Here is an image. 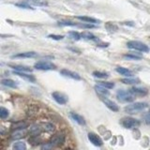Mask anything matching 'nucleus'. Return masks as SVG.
<instances>
[{
	"instance_id": "0eeeda50",
	"label": "nucleus",
	"mask_w": 150,
	"mask_h": 150,
	"mask_svg": "<svg viewBox=\"0 0 150 150\" xmlns=\"http://www.w3.org/2000/svg\"><path fill=\"white\" fill-rule=\"evenodd\" d=\"M87 137H88V140L90 141V143H92L94 145H96V147H101V145L103 144V142H102L101 138L96 133L90 132L88 133Z\"/></svg>"
},
{
	"instance_id": "f3484780",
	"label": "nucleus",
	"mask_w": 150,
	"mask_h": 150,
	"mask_svg": "<svg viewBox=\"0 0 150 150\" xmlns=\"http://www.w3.org/2000/svg\"><path fill=\"white\" fill-rule=\"evenodd\" d=\"M14 74H15V75H18V76L22 77V78H23L25 80L28 81V82H30V83H35V82H36V78H35V77L33 76V75L26 74V73H25V72H16V70L14 72Z\"/></svg>"
},
{
	"instance_id": "cd10ccee",
	"label": "nucleus",
	"mask_w": 150,
	"mask_h": 150,
	"mask_svg": "<svg viewBox=\"0 0 150 150\" xmlns=\"http://www.w3.org/2000/svg\"><path fill=\"white\" fill-rule=\"evenodd\" d=\"M93 76L96 78H100V79H107L109 77V75L106 72H94Z\"/></svg>"
},
{
	"instance_id": "2f4dec72",
	"label": "nucleus",
	"mask_w": 150,
	"mask_h": 150,
	"mask_svg": "<svg viewBox=\"0 0 150 150\" xmlns=\"http://www.w3.org/2000/svg\"><path fill=\"white\" fill-rule=\"evenodd\" d=\"M105 27L106 28H107V30H109V31H116L117 30V26L114 25V23H107L105 25Z\"/></svg>"
},
{
	"instance_id": "a211bd4d",
	"label": "nucleus",
	"mask_w": 150,
	"mask_h": 150,
	"mask_svg": "<svg viewBox=\"0 0 150 150\" xmlns=\"http://www.w3.org/2000/svg\"><path fill=\"white\" fill-rule=\"evenodd\" d=\"M116 72H118L120 75H124V76H126V77H131L133 75L131 70H129L126 68H123V67H117V68L116 69Z\"/></svg>"
},
{
	"instance_id": "4468645a",
	"label": "nucleus",
	"mask_w": 150,
	"mask_h": 150,
	"mask_svg": "<svg viewBox=\"0 0 150 150\" xmlns=\"http://www.w3.org/2000/svg\"><path fill=\"white\" fill-rule=\"evenodd\" d=\"M39 124L41 125L43 131H45L47 133H53L56 131V126L52 123H50V122H41V123Z\"/></svg>"
},
{
	"instance_id": "ddd939ff",
	"label": "nucleus",
	"mask_w": 150,
	"mask_h": 150,
	"mask_svg": "<svg viewBox=\"0 0 150 150\" xmlns=\"http://www.w3.org/2000/svg\"><path fill=\"white\" fill-rule=\"evenodd\" d=\"M42 131H43V129H42V127L41 124L32 125L29 129V133L31 134V136H39Z\"/></svg>"
},
{
	"instance_id": "f704fd0d",
	"label": "nucleus",
	"mask_w": 150,
	"mask_h": 150,
	"mask_svg": "<svg viewBox=\"0 0 150 150\" xmlns=\"http://www.w3.org/2000/svg\"><path fill=\"white\" fill-rule=\"evenodd\" d=\"M49 39H54V41H61V39H64V36H62V35H54V34H51L48 36Z\"/></svg>"
},
{
	"instance_id": "f03ea898",
	"label": "nucleus",
	"mask_w": 150,
	"mask_h": 150,
	"mask_svg": "<svg viewBox=\"0 0 150 150\" xmlns=\"http://www.w3.org/2000/svg\"><path fill=\"white\" fill-rule=\"evenodd\" d=\"M127 46H128V48H129V49L136 50V51H139V52H143V53H148L150 51L149 47L147 44H144V43L141 42V41H128Z\"/></svg>"
},
{
	"instance_id": "20e7f679",
	"label": "nucleus",
	"mask_w": 150,
	"mask_h": 150,
	"mask_svg": "<svg viewBox=\"0 0 150 150\" xmlns=\"http://www.w3.org/2000/svg\"><path fill=\"white\" fill-rule=\"evenodd\" d=\"M133 95L129 91H126V90H118L116 92V98L118 100H120L122 102H132L134 100Z\"/></svg>"
},
{
	"instance_id": "a878e982",
	"label": "nucleus",
	"mask_w": 150,
	"mask_h": 150,
	"mask_svg": "<svg viewBox=\"0 0 150 150\" xmlns=\"http://www.w3.org/2000/svg\"><path fill=\"white\" fill-rule=\"evenodd\" d=\"M13 149L14 150H25L26 145L23 142H16L13 144Z\"/></svg>"
},
{
	"instance_id": "39448f33",
	"label": "nucleus",
	"mask_w": 150,
	"mask_h": 150,
	"mask_svg": "<svg viewBox=\"0 0 150 150\" xmlns=\"http://www.w3.org/2000/svg\"><path fill=\"white\" fill-rule=\"evenodd\" d=\"M34 68L39 70H52L56 69V65L49 61H39L34 65Z\"/></svg>"
},
{
	"instance_id": "c9c22d12",
	"label": "nucleus",
	"mask_w": 150,
	"mask_h": 150,
	"mask_svg": "<svg viewBox=\"0 0 150 150\" xmlns=\"http://www.w3.org/2000/svg\"><path fill=\"white\" fill-rule=\"evenodd\" d=\"M16 6L19 7V8H23V9H31V10H33V8L29 6L28 4H27V2H23V3H17L16 4Z\"/></svg>"
},
{
	"instance_id": "c85d7f7f",
	"label": "nucleus",
	"mask_w": 150,
	"mask_h": 150,
	"mask_svg": "<svg viewBox=\"0 0 150 150\" xmlns=\"http://www.w3.org/2000/svg\"><path fill=\"white\" fill-rule=\"evenodd\" d=\"M98 85L103 86V87H106L108 89H112L114 87V83H111V82H98Z\"/></svg>"
},
{
	"instance_id": "393cba45",
	"label": "nucleus",
	"mask_w": 150,
	"mask_h": 150,
	"mask_svg": "<svg viewBox=\"0 0 150 150\" xmlns=\"http://www.w3.org/2000/svg\"><path fill=\"white\" fill-rule=\"evenodd\" d=\"M82 38H84L85 39H91V41H97V37L93 35L92 33L88 32V31H85V32L82 33Z\"/></svg>"
},
{
	"instance_id": "f8f14e48",
	"label": "nucleus",
	"mask_w": 150,
	"mask_h": 150,
	"mask_svg": "<svg viewBox=\"0 0 150 150\" xmlns=\"http://www.w3.org/2000/svg\"><path fill=\"white\" fill-rule=\"evenodd\" d=\"M129 92L133 96H139V97H144L148 93V91L145 88H140V87H131L129 89Z\"/></svg>"
},
{
	"instance_id": "aec40b11",
	"label": "nucleus",
	"mask_w": 150,
	"mask_h": 150,
	"mask_svg": "<svg viewBox=\"0 0 150 150\" xmlns=\"http://www.w3.org/2000/svg\"><path fill=\"white\" fill-rule=\"evenodd\" d=\"M10 67L16 72H32V69H30L29 67L22 66V65H10Z\"/></svg>"
},
{
	"instance_id": "1a4fd4ad",
	"label": "nucleus",
	"mask_w": 150,
	"mask_h": 150,
	"mask_svg": "<svg viewBox=\"0 0 150 150\" xmlns=\"http://www.w3.org/2000/svg\"><path fill=\"white\" fill-rule=\"evenodd\" d=\"M61 75H63V76H65V77H69L70 79H73V80H77V81H80L81 80V76L79 75L78 73L76 72H72V70H69V69H61V72H60Z\"/></svg>"
},
{
	"instance_id": "7c9ffc66",
	"label": "nucleus",
	"mask_w": 150,
	"mask_h": 150,
	"mask_svg": "<svg viewBox=\"0 0 150 150\" xmlns=\"http://www.w3.org/2000/svg\"><path fill=\"white\" fill-rule=\"evenodd\" d=\"M26 128V124L25 123V122H18V123L14 124L12 126V129H25Z\"/></svg>"
},
{
	"instance_id": "5701e85b",
	"label": "nucleus",
	"mask_w": 150,
	"mask_h": 150,
	"mask_svg": "<svg viewBox=\"0 0 150 150\" xmlns=\"http://www.w3.org/2000/svg\"><path fill=\"white\" fill-rule=\"evenodd\" d=\"M76 19L81 20V21L85 22V23H97L98 20L94 19L92 17H88V16H76Z\"/></svg>"
},
{
	"instance_id": "6e6552de",
	"label": "nucleus",
	"mask_w": 150,
	"mask_h": 150,
	"mask_svg": "<svg viewBox=\"0 0 150 150\" xmlns=\"http://www.w3.org/2000/svg\"><path fill=\"white\" fill-rule=\"evenodd\" d=\"M52 97L54 100L60 105H64L68 102V98H67L64 94H62L60 92H54L52 94Z\"/></svg>"
},
{
	"instance_id": "2eb2a0df",
	"label": "nucleus",
	"mask_w": 150,
	"mask_h": 150,
	"mask_svg": "<svg viewBox=\"0 0 150 150\" xmlns=\"http://www.w3.org/2000/svg\"><path fill=\"white\" fill-rule=\"evenodd\" d=\"M38 56L36 52H25L12 56V58H34Z\"/></svg>"
},
{
	"instance_id": "f257e3e1",
	"label": "nucleus",
	"mask_w": 150,
	"mask_h": 150,
	"mask_svg": "<svg viewBox=\"0 0 150 150\" xmlns=\"http://www.w3.org/2000/svg\"><path fill=\"white\" fill-rule=\"evenodd\" d=\"M147 103L145 102H134L132 104H129L125 107V112L129 114H137L139 112L144 111V110L147 107Z\"/></svg>"
},
{
	"instance_id": "9d476101",
	"label": "nucleus",
	"mask_w": 150,
	"mask_h": 150,
	"mask_svg": "<svg viewBox=\"0 0 150 150\" xmlns=\"http://www.w3.org/2000/svg\"><path fill=\"white\" fill-rule=\"evenodd\" d=\"M26 131L25 129H14V131L11 133L10 138L12 140H20L25 136Z\"/></svg>"
},
{
	"instance_id": "473e14b6",
	"label": "nucleus",
	"mask_w": 150,
	"mask_h": 150,
	"mask_svg": "<svg viewBox=\"0 0 150 150\" xmlns=\"http://www.w3.org/2000/svg\"><path fill=\"white\" fill-rule=\"evenodd\" d=\"M30 1L36 6H45V5H47V3L43 1V0H26V2H30Z\"/></svg>"
},
{
	"instance_id": "c756f323",
	"label": "nucleus",
	"mask_w": 150,
	"mask_h": 150,
	"mask_svg": "<svg viewBox=\"0 0 150 150\" xmlns=\"http://www.w3.org/2000/svg\"><path fill=\"white\" fill-rule=\"evenodd\" d=\"M9 111H8V109L4 108V107H1L0 108V117H1V119H6V118L9 116Z\"/></svg>"
},
{
	"instance_id": "7ed1b4c3",
	"label": "nucleus",
	"mask_w": 150,
	"mask_h": 150,
	"mask_svg": "<svg viewBox=\"0 0 150 150\" xmlns=\"http://www.w3.org/2000/svg\"><path fill=\"white\" fill-rule=\"evenodd\" d=\"M120 123L124 128L129 129L138 128L141 124L139 120H137V119H135V118H132V117H124V118H122Z\"/></svg>"
},
{
	"instance_id": "412c9836",
	"label": "nucleus",
	"mask_w": 150,
	"mask_h": 150,
	"mask_svg": "<svg viewBox=\"0 0 150 150\" xmlns=\"http://www.w3.org/2000/svg\"><path fill=\"white\" fill-rule=\"evenodd\" d=\"M1 84L4 86H7V87H11V88H16L17 87V85L13 80L11 79H3L1 81Z\"/></svg>"
},
{
	"instance_id": "b1692460",
	"label": "nucleus",
	"mask_w": 150,
	"mask_h": 150,
	"mask_svg": "<svg viewBox=\"0 0 150 150\" xmlns=\"http://www.w3.org/2000/svg\"><path fill=\"white\" fill-rule=\"evenodd\" d=\"M123 57L125 59H128V60H140L142 59L141 56H138V54H124Z\"/></svg>"
},
{
	"instance_id": "72a5a7b5",
	"label": "nucleus",
	"mask_w": 150,
	"mask_h": 150,
	"mask_svg": "<svg viewBox=\"0 0 150 150\" xmlns=\"http://www.w3.org/2000/svg\"><path fill=\"white\" fill-rule=\"evenodd\" d=\"M57 25H61V26H75V25H76V23H75L68 22V21L58 22Z\"/></svg>"
},
{
	"instance_id": "e433bc0d",
	"label": "nucleus",
	"mask_w": 150,
	"mask_h": 150,
	"mask_svg": "<svg viewBox=\"0 0 150 150\" xmlns=\"http://www.w3.org/2000/svg\"><path fill=\"white\" fill-rule=\"evenodd\" d=\"M53 147H54L52 143H46V144L41 145V149H45V150L46 149H52Z\"/></svg>"
},
{
	"instance_id": "9b49d317",
	"label": "nucleus",
	"mask_w": 150,
	"mask_h": 150,
	"mask_svg": "<svg viewBox=\"0 0 150 150\" xmlns=\"http://www.w3.org/2000/svg\"><path fill=\"white\" fill-rule=\"evenodd\" d=\"M101 100L103 101V103L106 106H107V107L110 110H111V111H113V112H118V111H119V108H118V106L116 105V102L110 100H108V98H104V97L101 98Z\"/></svg>"
},
{
	"instance_id": "6ab92c4d",
	"label": "nucleus",
	"mask_w": 150,
	"mask_h": 150,
	"mask_svg": "<svg viewBox=\"0 0 150 150\" xmlns=\"http://www.w3.org/2000/svg\"><path fill=\"white\" fill-rule=\"evenodd\" d=\"M95 90H96V92L100 95V97H106V96H108L109 95V91H108V88H106V87H103V86H101L100 85H95Z\"/></svg>"
},
{
	"instance_id": "4be33fe9",
	"label": "nucleus",
	"mask_w": 150,
	"mask_h": 150,
	"mask_svg": "<svg viewBox=\"0 0 150 150\" xmlns=\"http://www.w3.org/2000/svg\"><path fill=\"white\" fill-rule=\"evenodd\" d=\"M122 83H124L126 85H137V84H140V79L138 78H124L121 80Z\"/></svg>"
},
{
	"instance_id": "423d86ee",
	"label": "nucleus",
	"mask_w": 150,
	"mask_h": 150,
	"mask_svg": "<svg viewBox=\"0 0 150 150\" xmlns=\"http://www.w3.org/2000/svg\"><path fill=\"white\" fill-rule=\"evenodd\" d=\"M66 141V135L62 132H58L51 137V143L54 144V147H60Z\"/></svg>"
},
{
	"instance_id": "dca6fc26",
	"label": "nucleus",
	"mask_w": 150,
	"mask_h": 150,
	"mask_svg": "<svg viewBox=\"0 0 150 150\" xmlns=\"http://www.w3.org/2000/svg\"><path fill=\"white\" fill-rule=\"evenodd\" d=\"M69 116L70 117L72 118V119L76 122V123H78L79 125H81V126H85V118L83 117L82 116H80V114H78L76 113H74V112H72L69 114Z\"/></svg>"
},
{
	"instance_id": "4c0bfd02",
	"label": "nucleus",
	"mask_w": 150,
	"mask_h": 150,
	"mask_svg": "<svg viewBox=\"0 0 150 150\" xmlns=\"http://www.w3.org/2000/svg\"><path fill=\"white\" fill-rule=\"evenodd\" d=\"M87 25H79L80 27H83V28H94L95 25H93L92 23H86Z\"/></svg>"
},
{
	"instance_id": "bb28decb",
	"label": "nucleus",
	"mask_w": 150,
	"mask_h": 150,
	"mask_svg": "<svg viewBox=\"0 0 150 150\" xmlns=\"http://www.w3.org/2000/svg\"><path fill=\"white\" fill-rule=\"evenodd\" d=\"M69 36L70 39H73V41H80L82 38V34L76 32V31H70L69 33Z\"/></svg>"
},
{
	"instance_id": "58836bf2",
	"label": "nucleus",
	"mask_w": 150,
	"mask_h": 150,
	"mask_svg": "<svg viewBox=\"0 0 150 150\" xmlns=\"http://www.w3.org/2000/svg\"><path fill=\"white\" fill-rule=\"evenodd\" d=\"M144 121L147 125H150V110L147 112V114L144 116Z\"/></svg>"
}]
</instances>
